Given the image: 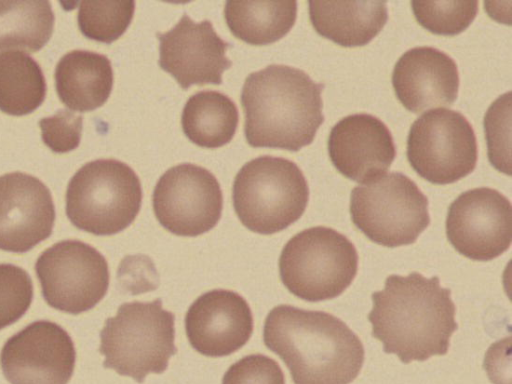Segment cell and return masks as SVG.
I'll use <instances>...</instances> for the list:
<instances>
[{"label": "cell", "mask_w": 512, "mask_h": 384, "mask_svg": "<svg viewBox=\"0 0 512 384\" xmlns=\"http://www.w3.org/2000/svg\"><path fill=\"white\" fill-rule=\"evenodd\" d=\"M371 298L372 336L385 353L395 354L405 364L447 354L458 328L456 307L451 290L443 288L437 276L393 274Z\"/></svg>", "instance_id": "6da1fadb"}, {"label": "cell", "mask_w": 512, "mask_h": 384, "mask_svg": "<svg viewBox=\"0 0 512 384\" xmlns=\"http://www.w3.org/2000/svg\"><path fill=\"white\" fill-rule=\"evenodd\" d=\"M263 341L285 363L294 384H350L364 363L359 337L323 311L276 306L265 319Z\"/></svg>", "instance_id": "7a4b0ae2"}, {"label": "cell", "mask_w": 512, "mask_h": 384, "mask_svg": "<svg viewBox=\"0 0 512 384\" xmlns=\"http://www.w3.org/2000/svg\"><path fill=\"white\" fill-rule=\"evenodd\" d=\"M323 88L303 70L287 65L250 73L241 91L247 143L292 152L311 144L324 122Z\"/></svg>", "instance_id": "3957f363"}, {"label": "cell", "mask_w": 512, "mask_h": 384, "mask_svg": "<svg viewBox=\"0 0 512 384\" xmlns=\"http://www.w3.org/2000/svg\"><path fill=\"white\" fill-rule=\"evenodd\" d=\"M175 316L162 300L121 304L100 332L103 366L143 383L150 373H163L177 353Z\"/></svg>", "instance_id": "277c9868"}, {"label": "cell", "mask_w": 512, "mask_h": 384, "mask_svg": "<svg viewBox=\"0 0 512 384\" xmlns=\"http://www.w3.org/2000/svg\"><path fill=\"white\" fill-rule=\"evenodd\" d=\"M234 210L250 231L273 234L288 228L304 213L309 187L291 160L264 155L242 166L232 188Z\"/></svg>", "instance_id": "5b68a950"}, {"label": "cell", "mask_w": 512, "mask_h": 384, "mask_svg": "<svg viewBox=\"0 0 512 384\" xmlns=\"http://www.w3.org/2000/svg\"><path fill=\"white\" fill-rule=\"evenodd\" d=\"M142 197L140 180L130 166L116 159H97L84 164L70 179L66 215L80 230L114 235L133 223Z\"/></svg>", "instance_id": "8992f818"}, {"label": "cell", "mask_w": 512, "mask_h": 384, "mask_svg": "<svg viewBox=\"0 0 512 384\" xmlns=\"http://www.w3.org/2000/svg\"><path fill=\"white\" fill-rule=\"evenodd\" d=\"M358 271L354 244L336 230L315 226L294 235L279 257V274L290 293L308 302L341 295Z\"/></svg>", "instance_id": "52a82bcc"}, {"label": "cell", "mask_w": 512, "mask_h": 384, "mask_svg": "<svg viewBox=\"0 0 512 384\" xmlns=\"http://www.w3.org/2000/svg\"><path fill=\"white\" fill-rule=\"evenodd\" d=\"M428 204L412 179L390 172L353 188L350 214L369 240L395 248L413 244L429 226Z\"/></svg>", "instance_id": "ba28073f"}, {"label": "cell", "mask_w": 512, "mask_h": 384, "mask_svg": "<svg viewBox=\"0 0 512 384\" xmlns=\"http://www.w3.org/2000/svg\"><path fill=\"white\" fill-rule=\"evenodd\" d=\"M407 158L416 173L432 184L457 182L477 164L473 127L457 111L444 108L428 111L410 127Z\"/></svg>", "instance_id": "9c48e42d"}, {"label": "cell", "mask_w": 512, "mask_h": 384, "mask_svg": "<svg viewBox=\"0 0 512 384\" xmlns=\"http://www.w3.org/2000/svg\"><path fill=\"white\" fill-rule=\"evenodd\" d=\"M35 272L46 303L74 315L92 309L109 286L105 257L79 240H63L44 250L36 260Z\"/></svg>", "instance_id": "30bf717a"}, {"label": "cell", "mask_w": 512, "mask_h": 384, "mask_svg": "<svg viewBox=\"0 0 512 384\" xmlns=\"http://www.w3.org/2000/svg\"><path fill=\"white\" fill-rule=\"evenodd\" d=\"M154 214L167 231L196 237L220 220L223 194L216 177L207 169L182 163L168 169L152 195Z\"/></svg>", "instance_id": "8fae6325"}, {"label": "cell", "mask_w": 512, "mask_h": 384, "mask_svg": "<svg viewBox=\"0 0 512 384\" xmlns=\"http://www.w3.org/2000/svg\"><path fill=\"white\" fill-rule=\"evenodd\" d=\"M446 235L455 250L469 259H495L511 245L510 201L499 191L488 187L461 193L449 206Z\"/></svg>", "instance_id": "7c38bea8"}, {"label": "cell", "mask_w": 512, "mask_h": 384, "mask_svg": "<svg viewBox=\"0 0 512 384\" xmlns=\"http://www.w3.org/2000/svg\"><path fill=\"white\" fill-rule=\"evenodd\" d=\"M75 362L72 338L48 320L27 325L5 342L0 353L1 369L10 384H67Z\"/></svg>", "instance_id": "4fadbf2b"}, {"label": "cell", "mask_w": 512, "mask_h": 384, "mask_svg": "<svg viewBox=\"0 0 512 384\" xmlns=\"http://www.w3.org/2000/svg\"><path fill=\"white\" fill-rule=\"evenodd\" d=\"M156 36L159 66L184 90L192 85H220L223 72L232 66L226 56L232 44L216 33L209 20L194 22L184 13L173 28Z\"/></svg>", "instance_id": "5bb4252c"}, {"label": "cell", "mask_w": 512, "mask_h": 384, "mask_svg": "<svg viewBox=\"0 0 512 384\" xmlns=\"http://www.w3.org/2000/svg\"><path fill=\"white\" fill-rule=\"evenodd\" d=\"M55 207L48 187L23 172L0 176V249L25 253L53 231Z\"/></svg>", "instance_id": "9a60e30c"}, {"label": "cell", "mask_w": 512, "mask_h": 384, "mask_svg": "<svg viewBox=\"0 0 512 384\" xmlns=\"http://www.w3.org/2000/svg\"><path fill=\"white\" fill-rule=\"evenodd\" d=\"M190 345L207 357H223L242 348L253 332V316L238 293L215 289L199 296L185 316Z\"/></svg>", "instance_id": "2e32d148"}, {"label": "cell", "mask_w": 512, "mask_h": 384, "mask_svg": "<svg viewBox=\"0 0 512 384\" xmlns=\"http://www.w3.org/2000/svg\"><path fill=\"white\" fill-rule=\"evenodd\" d=\"M328 153L339 173L364 183L389 169L396 147L390 130L379 118L359 113L348 115L333 126Z\"/></svg>", "instance_id": "e0dca14e"}, {"label": "cell", "mask_w": 512, "mask_h": 384, "mask_svg": "<svg viewBox=\"0 0 512 384\" xmlns=\"http://www.w3.org/2000/svg\"><path fill=\"white\" fill-rule=\"evenodd\" d=\"M392 84L401 104L419 114L454 103L459 88L458 68L443 51L429 46L415 47L396 62Z\"/></svg>", "instance_id": "ac0fdd59"}, {"label": "cell", "mask_w": 512, "mask_h": 384, "mask_svg": "<svg viewBox=\"0 0 512 384\" xmlns=\"http://www.w3.org/2000/svg\"><path fill=\"white\" fill-rule=\"evenodd\" d=\"M54 77L60 101L79 112L101 107L113 87L110 60L103 54L87 50H73L62 56Z\"/></svg>", "instance_id": "d6986e66"}, {"label": "cell", "mask_w": 512, "mask_h": 384, "mask_svg": "<svg viewBox=\"0 0 512 384\" xmlns=\"http://www.w3.org/2000/svg\"><path fill=\"white\" fill-rule=\"evenodd\" d=\"M308 6L316 32L343 47L368 44L388 20L383 1H309Z\"/></svg>", "instance_id": "ffe728a7"}, {"label": "cell", "mask_w": 512, "mask_h": 384, "mask_svg": "<svg viewBox=\"0 0 512 384\" xmlns=\"http://www.w3.org/2000/svg\"><path fill=\"white\" fill-rule=\"evenodd\" d=\"M224 17L231 33L251 45L283 38L297 17L296 1H227Z\"/></svg>", "instance_id": "44dd1931"}, {"label": "cell", "mask_w": 512, "mask_h": 384, "mask_svg": "<svg viewBox=\"0 0 512 384\" xmlns=\"http://www.w3.org/2000/svg\"><path fill=\"white\" fill-rule=\"evenodd\" d=\"M239 122L236 104L227 95L204 90L192 95L181 116L184 134L194 144L214 149L228 144Z\"/></svg>", "instance_id": "7402d4cb"}, {"label": "cell", "mask_w": 512, "mask_h": 384, "mask_svg": "<svg viewBox=\"0 0 512 384\" xmlns=\"http://www.w3.org/2000/svg\"><path fill=\"white\" fill-rule=\"evenodd\" d=\"M53 29L49 1H0V53L13 49L37 52L50 40Z\"/></svg>", "instance_id": "603a6c76"}, {"label": "cell", "mask_w": 512, "mask_h": 384, "mask_svg": "<svg viewBox=\"0 0 512 384\" xmlns=\"http://www.w3.org/2000/svg\"><path fill=\"white\" fill-rule=\"evenodd\" d=\"M46 82L38 62L20 51L0 55V110L11 116L34 112L45 100Z\"/></svg>", "instance_id": "cb8c5ba5"}, {"label": "cell", "mask_w": 512, "mask_h": 384, "mask_svg": "<svg viewBox=\"0 0 512 384\" xmlns=\"http://www.w3.org/2000/svg\"><path fill=\"white\" fill-rule=\"evenodd\" d=\"M134 11V1H81L78 27L85 37L110 44L127 30Z\"/></svg>", "instance_id": "d4e9b609"}, {"label": "cell", "mask_w": 512, "mask_h": 384, "mask_svg": "<svg viewBox=\"0 0 512 384\" xmlns=\"http://www.w3.org/2000/svg\"><path fill=\"white\" fill-rule=\"evenodd\" d=\"M418 23L428 31L454 36L466 30L478 12V1H412Z\"/></svg>", "instance_id": "484cf974"}, {"label": "cell", "mask_w": 512, "mask_h": 384, "mask_svg": "<svg viewBox=\"0 0 512 384\" xmlns=\"http://www.w3.org/2000/svg\"><path fill=\"white\" fill-rule=\"evenodd\" d=\"M33 300V284L21 267L0 264V330L18 321Z\"/></svg>", "instance_id": "4316f807"}, {"label": "cell", "mask_w": 512, "mask_h": 384, "mask_svg": "<svg viewBox=\"0 0 512 384\" xmlns=\"http://www.w3.org/2000/svg\"><path fill=\"white\" fill-rule=\"evenodd\" d=\"M511 93L507 92L495 100L484 118L488 156L491 164L499 171L510 175L509 135Z\"/></svg>", "instance_id": "83f0119b"}, {"label": "cell", "mask_w": 512, "mask_h": 384, "mask_svg": "<svg viewBox=\"0 0 512 384\" xmlns=\"http://www.w3.org/2000/svg\"><path fill=\"white\" fill-rule=\"evenodd\" d=\"M44 144L53 152L62 154L76 149L81 140L83 117L67 109H59L53 116L39 121Z\"/></svg>", "instance_id": "f1b7e54d"}, {"label": "cell", "mask_w": 512, "mask_h": 384, "mask_svg": "<svg viewBox=\"0 0 512 384\" xmlns=\"http://www.w3.org/2000/svg\"><path fill=\"white\" fill-rule=\"evenodd\" d=\"M222 384H285L279 364L263 354H251L232 364Z\"/></svg>", "instance_id": "f546056e"}]
</instances>
